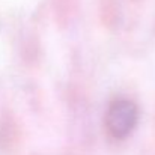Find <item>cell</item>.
<instances>
[{
    "instance_id": "obj_1",
    "label": "cell",
    "mask_w": 155,
    "mask_h": 155,
    "mask_svg": "<svg viewBox=\"0 0 155 155\" xmlns=\"http://www.w3.org/2000/svg\"><path fill=\"white\" fill-rule=\"evenodd\" d=\"M104 122L108 134L113 139H125L134 131L139 122V108L130 100L117 98L110 103Z\"/></svg>"
}]
</instances>
